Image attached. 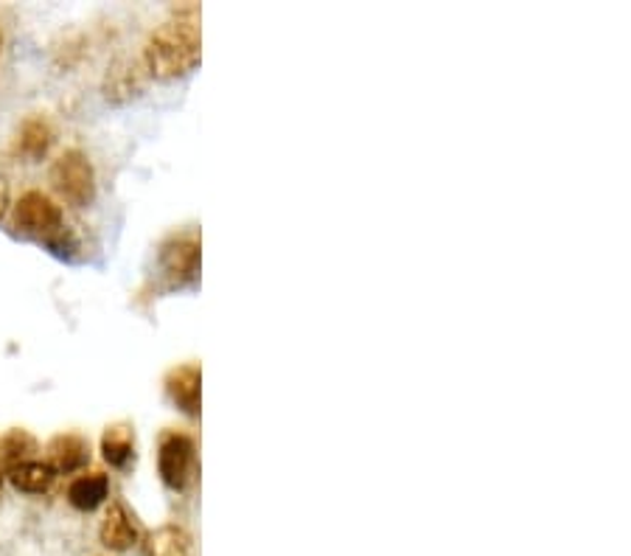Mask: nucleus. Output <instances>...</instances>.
Returning <instances> with one entry per match:
<instances>
[{
    "label": "nucleus",
    "instance_id": "f257e3e1",
    "mask_svg": "<svg viewBox=\"0 0 631 556\" xmlns=\"http://www.w3.org/2000/svg\"><path fill=\"white\" fill-rule=\"evenodd\" d=\"M202 59L200 7L186 3L174 9L172 20L161 23L149 34L143 46V68L155 79L188 77Z\"/></svg>",
    "mask_w": 631,
    "mask_h": 556
},
{
    "label": "nucleus",
    "instance_id": "f03ea898",
    "mask_svg": "<svg viewBox=\"0 0 631 556\" xmlns=\"http://www.w3.org/2000/svg\"><path fill=\"white\" fill-rule=\"evenodd\" d=\"M12 225L20 236L37 240L59 256V259H73V251H79L77 233L65 225V213L46 192H26L20 197L12 213Z\"/></svg>",
    "mask_w": 631,
    "mask_h": 556
},
{
    "label": "nucleus",
    "instance_id": "7ed1b4c3",
    "mask_svg": "<svg viewBox=\"0 0 631 556\" xmlns=\"http://www.w3.org/2000/svg\"><path fill=\"white\" fill-rule=\"evenodd\" d=\"M157 475L163 486L172 491H186L197 484L200 459H197V441L183 430H163L157 439Z\"/></svg>",
    "mask_w": 631,
    "mask_h": 556
},
{
    "label": "nucleus",
    "instance_id": "20e7f679",
    "mask_svg": "<svg viewBox=\"0 0 631 556\" xmlns=\"http://www.w3.org/2000/svg\"><path fill=\"white\" fill-rule=\"evenodd\" d=\"M51 183L68 206L87 208L96 200V172L82 149H65L51 166Z\"/></svg>",
    "mask_w": 631,
    "mask_h": 556
},
{
    "label": "nucleus",
    "instance_id": "39448f33",
    "mask_svg": "<svg viewBox=\"0 0 631 556\" xmlns=\"http://www.w3.org/2000/svg\"><path fill=\"white\" fill-rule=\"evenodd\" d=\"M161 278L166 290H183L200 278V236L194 231L174 233L157 253Z\"/></svg>",
    "mask_w": 631,
    "mask_h": 556
},
{
    "label": "nucleus",
    "instance_id": "423d86ee",
    "mask_svg": "<svg viewBox=\"0 0 631 556\" xmlns=\"http://www.w3.org/2000/svg\"><path fill=\"white\" fill-rule=\"evenodd\" d=\"M166 385L168 399L174 402V408L183 410L186 416L197 419L200 416V385H202V371L197 362H183V366H174L172 371L163 380Z\"/></svg>",
    "mask_w": 631,
    "mask_h": 556
},
{
    "label": "nucleus",
    "instance_id": "0eeeda50",
    "mask_svg": "<svg viewBox=\"0 0 631 556\" xmlns=\"http://www.w3.org/2000/svg\"><path fill=\"white\" fill-rule=\"evenodd\" d=\"M143 84H147V68H143V62L121 57L107 68V77H104L102 91L107 102L124 104V102H129V99L141 96Z\"/></svg>",
    "mask_w": 631,
    "mask_h": 556
},
{
    "label": "nucleus",
    "instance_id": "6e6552de",
    "mask_svg": "<svg viewBox=\"0 0 631 556\" xmlns=\"http://www.w3.org/2000/svg\"><path fill=\"white\" fill-rule=\"evenodd\" d=\"M48 461L46 464L51 466L57 475H71L84 470V466L91 464V444L87 439L79 433H59L48 441L46 447Z\"/></svg>",
    "mask_w": 631,
    "mask_h": 556
},
{
    "label": "nucleus",
    "instance_id": "1a4fd4ad",
    "mask_svg": "<svg viewBox=\"0 0 631 556\" xmlns=\"http://www.w3.org/2000/svg\"><path fill=\"white\" fill-rule=\"evenodd\" d=\"M98 537H102L104 548L129 551L141 540V529H138L136 518L127 511V506L110 503L102 520V529H98Z\"/></svg>",
    "mask_w": 631,
    "mask_h": 556
},
{
    "label": "nucleus",
    "instance_id": "9d476101",
    "mask_svg": "<svg viewBox=\"0 0 631 556\" xmlns=\"http://www.w3.org/2000/svg\"><path fill=\"white\" fill-rule=\"evenodd\" d=\"M51 143H54L51 121H48V118H43V116H32L20 124L14 149H17L23 158H28V161H39V158L48 155Z\"/></svg>",
    "mask_w": 631,
    "mask_h": 556
},
{
    "label": "nucleus",
    "instance_id": "9b49d317",
    "mask_svg": "<svg viewBox=\"0 0 631 556\" xmlns=\"http://www.w3.org/2000/svg\"><path fill=\"white\" fill-rule=\"evenodd\" d=\"M102 455L116 470H127L136 461V430L127 421L107 427L102 436Z\"/></svg>",
    "mask_w": 631,
    "mask_h": 556
},
{
    "label": "nucleus",
    "instance_id": "f8f14e48",
    "mask_svg": "<svg viewBox=\"0 0 631 556\" xmlns=\"http://www.w3.org/2000/svg\"><path fill=\"white\" fill-rule=\"evenodd\" d=\"M110 495V478L104 473H84L68 486V503L77 511H93Z\"/></svg>",
    "mask_w": 631,
    "mask_h": 556
},
{
    "label": "nucleus",
    "instance_id": "ddd939ff",
    "mask_svg": "<svg viewBox=\"0 0 631 556\" xmlns=\"http://www.w3.org/2000/svg\"><path fill=\"white\" fill-rule=\"evenodd\" d=\"M7 475H9V480H12L14 489L26 491V495L48 491L51 489L54 478H57V473H54L46 461H26V464H17L14 470H9Z\"/></svg>",
    "mask_w": 631,
    "mask_h": 556
},
{
    "label": "nucleus",
    "instance_id": "4468645a",
    "mask_svg": "<svg viewBox=\"0 0 631 556\" xmlns=\"http://www.w3.org/2000/svg\"><path fill=\"white\" fill-rule=\"evenodd\" d=\"M39 450L37 439H34L28 430H9L3 439H0V470H14L17 464H26L34 461V453Z\"/></svg>",
    "mask_w": 631,
    "mask_h": 556
},
{
    "label": "nucleus",
    "instance_id": "2eb2a0df",
    "mask_svg": "<svg viewBox=\"0 0 631 556\" xmlns=\"http://www.w3.org/2000/svg\"><path fill=\"white\" fill-rule=\"evenodd\" d=\"M143 556H188V537L177 525H163L147 537Z\"/></svg>",
    "mask_w": 631,
    "mask_h": 556
},
{
    "label": "nucleus",
    "instance_id": "dca6fc26",
    "mask_svg": "<svg viewBox=\"0 0 631 556\" xmlns=\"http://www.w3.org/2000/svg\"><path fill=\"white\" fill-rule=\"evenodd\" d=\"M7 208H9V183L7 177H0V220H3Z\"/></svg>",
    "mask_w": 631,
    "mask_h": 556
},
{
    "label": "nucleus",
    "instance_id": "f3484780",
    "mask_svg": "<svg viewBox=\"0 0 631 556\" xmlns=\"http://www.w3.org/2000/svg\"><path fill=\"white\" fill-rule=\"evenodd\" d=\"M0 48H3V28H0Z\"/></svg>",
    "mask_w": 631,
    "mask_h": 556
}]
</instances>
